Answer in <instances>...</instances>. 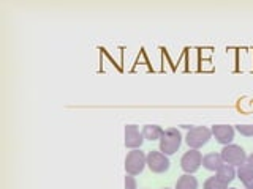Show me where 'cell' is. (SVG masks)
I'll return each mask as SVG.
<instances>
[{
    "instance_id": "cell-18",
    "label": "cell",
    "mask_w": 253,
    "mask_h": 189,
    "mask_svg": "<svg viewBox=\"0 0 253 189\" xmlns=\"http://www.w3.org/2000/svg\"><path fill=\"white\" fill-rule=\"evenodd\" d=\"M229 189H237V188H229Z\"/></svg>"
},
{
    "instance_id": "cell-9",
    "label": "cell",
    "mask_w": 253,
    "mask_h": 189,
    "mask_svg": "<svg viewBox=\"0 0 253 189\" xmlns=\"http://www.w3.org/2000/svg\"><path fill=\"white\" fill-rule=\"evenodd\" d=\"M223 164L225 161L220 153H208L206 156H203V167L211 172H217Z\"/></svg>"
},
{
    "instance_id": "cell-16",
    "label": "cell",
    "mask_w": 253,
    "mask_h": 189,
    "mask_svg": "<svg viewBox=\"0 0 253 189\" xmlns=\"http://www.w3.org/2000/svg\"><path fill=\"white\" fill-rule=\"evenodd\" d=\"M125 189H136V180H134L133 175H128V173L125 177Z\"/></svg>"
},
{
    "instance_id": "cell-17",
    "label": "cell",
    "mask_w": 253,
    "mask_h": 189,
    "mask_svg": "<svg viewBox=\"0 0 253 189\" xmlns=\"http://www.w3.org/2000/svg\"><path fill=\"white\" fill-rule=\"evenodd\" d=\"M245 164H247L250 169H253V153L250 156H247V162H245Z\"/></svg>"
},
{
    "instance_id": "cell-4",
    "label": "cell",
    "mask_w": 253,
    "mask_h": 189,
    "mask_svg": "<svg viewBox=\"0 0 253 189\" xmlns=\"http://www.w3.org/2000/svg\"><path fill=\"white\" fill-rule=\"evenodd\" d=\"M221 158H223L225 164L233 165V167H241L245 162H247V155H245L244 148L241 145H236V144H229L225 145L223 150H221Z\"/></svg>"
},
{
    "instance_id": "cell-6",
    "label": "cell",
    "mask_w": 253,
    "mask_h": 189,
    "mask_svg": "<svg viewBox=\"0 0 253 189\" xmlns=\"http://www.w3.org/2000/svg\"><path fill=\"white\" fill-rule=\"evenodd\" d=\"M147 167L154 173H165L169 169V159L168 156L162 152H149L147 155Z\"/></svg>"
},
{
    "instance_id": "cell-7",
    "label": "cell",
    "mask_w": 253,
    "mask_h": 189,
    "mask_svg": "<svg viewBox=\"0 0 253 189\" xmlns=\"http://www.w3.org/2000/svg\"><path fill=\"white\" fill-rule=\"evenodd\" d=\"M212 136L217 139L218 144L221 145H229L234 139V128L228 125H213L212 128Z\"/></svg>"
},
{
    "instance_id": "cell-3",
    "label": "cell",
    "mask_w": 253,
    "mask_h": 189,
    "mask_svg": "<svg viewBox=\"0 0 253 189\" xmlns=\"http://www.w3.org/2000/svg\"><path fill=\"white\" fill-rule=\"evenodd\" d=\"M146 165H147V156L142 153L139 148L131 150L125 158V170L128 175H133V177L139 175V173L144 170Z\"/></svg>"
},
{
    "instance_id": "cell-1",
    "label": "cell",
    "mask_w": 253,
    "mask_h": 189,
    "mask_svg": "<svg viewBox=\"0 0 253 189\" xmlns=\"http://www.w3.org/2000/svg\"><path fill=\"white\" fill-rule=\"evenodd\" d=\"M182 134L177 128H166L160 137V152L166 156L174 155L180 148Z\"/></svg>"
},
{
    "instance_id": "cell-15",
    "label": "cell",
    "mask_w": 253,
    "mask_h": 189,
    "mask_svg": "<svg viewBox=\"0 0 253 189\" xmlns=\"http://www.w3.org/2000/svg\"><path fill=\"white\" fill-rule=\"evenodd\" d=\"M236 131L245 137H253V125H237Z\"/></svg>"
},
{
    "instance_id": "cell-5",
    "label": "cell",
    "mask_w": 253,
    "mask_h": 189,
    "mask_svg": "<svg viewBox=\"0 0 253 189\" xmlns=\"http://www.w3.org/2000/svg\"><path fill=\"white\" fill-rule=\"evenodd\" d=\"M203 165V155L198 150H192L190 148L188 152L184 153V156L180 158V167L185 173H195L198 169Z\"/></svg>"
},
{
    "instance_id": "cell-10",
    "label": "cell",
    "mask_w": 253,
    "mask_h": 189,
    "mask_svg": "<svg viewBox=\"0 0 253 189\" xmlns=\"http://www.w3.org/2000/svg\"><path fill=\"white\" fill-rule=\"evenodd\" d=\"M237 178L242 181V185L247 189H253V169H250L247 164L241 165L236 172Z\"/></svg>"
},
{
    "instance_id": "cell-8",
    "label": "cell",
    "mask_w": 253,
    "mask_h": 189,
    "mask_svg": "<svg viewBox=\"0 0 253 189\" xmlns=\"http://www.w3.org/2000/svg\"><path fill=\"white\" fill-rule=\"evenodd\" d=\"M142 142H144V136H142V132L138 129V126L126 125L125 126V147L136 150L142 145Z\"/></svg>"
},
{
    "instance_id": "cell-12",
    "label": "cell",
    "mask_w": 253,
    "mask_h": 189,
    "mask_svg": "<svg viewBox=\"0 0 253 189\" xmlns=\"http://www.w3.org/2000/svg\"><path fill=\"white\" fill-rule=\"evenodd\" d=\"M141 132H142V136H144L146 140L152 142V140H160L163 129L160 128V126H157V125H146Z\"/></svg>"
},
{
    "instance_id": "cell-19",
    "label": "cell",
    "mask_w": 253,
    "mask_h": 189,
    "mask_svg": "<svg viewBox=\"0 0 253 189\" xmlns=\"http://www.w3.org/2000/svg\"><path fill=\"white\" fill-rule=\"evenodd\" d=\"M163 189H168V188H163Z\"/></svg>"
},
{
    "instance_id": "cell-14",
    "label": "cell",
    "mask_w": 253,
    "mask_h": 189,
    "mask_svg": "<svg viewBox=\"0 0 253 189\" xmlns=\"http://www.w3.org/2000/svg\"><path fill=\"white\" fill-rule=\"evenodd\" d=\"M226 188H228V185H225L223 181H220L217 178V175L211 177L204 181V189H226Z\"/></svg>"
},
{
    "instance_id": "cell-2",
    "label": "cell",
    "mask_w": 253,
    "mask_h": 189,
    "mask_svg": "<svg viewBox=\"0 0 253 189\" xmlns=\"http://www.w3.org/2000/svg\"><path fill=\"white\" fill-rule=\"evenodd\" d=\"M212 137V131L206 126H193L192 129H188L185 142L192 150H200L203 145H206Z\"/></svg>"
},
{
    "instance_id": "cell-13",
    "label": "cell",
    "mask_w": 253,
    "mask_h": 189,
    "mask_svg": "<svg viewBox=\"0 0 253 189\" xmlns=\"http://www.w3.org/2000/svg\"><path fill=\"white\" fill-rule=\"evenodd\" d=\"M176 189H198V180L190 175V173H185V175H182L177 180Z\"/></svg>"
},
{
    "instance_id": "cell-11",
    "label": "cell",
    "mask_w": 253,
    "mask_h": 189,
    "mask_svg": "<svg viewBox=\"0 0 253 189\" xmlns=\"http://www.w3.org/2000/svg\"><path fill=\"white\" fill-rule=\"evenodd\" d=\"M215 173H217V178L220 181H223L225 185H229L236 178V170L233 165H229V164H223Z\"/></svg>"
},
{
    "instance_id": "cell-20",
    "label": "cell",
    "mask_w": 253,
    "mask_h": 189,
    "mask_svg": "<svg viewBox=\"0 0 253 189\" xmlns=\"http://www.w3.org/2000/svg\"><path fill=\"white\" fill-rule=\"evenodd\" d=\"M245 189H247V188H245Z\"/></svg>"
}]
</instances>
